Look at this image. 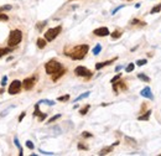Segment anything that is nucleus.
I'll list each match as a JSON object with an SVG mask.
<instances>
[{
    "label": "nucleus",
    "mask_w": 161,
    "mask_h": 156,
    "mask_svg": "<svg viewBox=\"0 0 161 156\" xmlns=\"http://www.w3.org/2000/svg\"><path fill=\"white\" fill-rule=\"evenodd\" d=\"M88 50H89L88 45H78V46H75L70 53H66V55L70 56L72 59H83L84 56L88 53Z\"/></svg>",
    "instance_id": "nucleus-1"
},
{
    "label": "nucleus",
    "mask_w": 161,
    "mask_h": 156,
    "mask_svg": "<svg viewBox=\"0 0 161 156\" xmlns=\"http://www.w3.org/2000/svg\"><path fill=\"white\" fill-rule=\"evenodd\" d=\"M22 40V32L20 30H13L10 35H9V39H8V45L10 47H15L17 46Z\"/></svg>",
    "instance_id": "nucleus-2"
},
{
    "label": "nucleus",
    "mask_w": 161,
    "mask_h": 156,
    "mask_svg": "<svg viewBox=\"0 0 161 156\" xmlns=\"http://www.w3.org/2000/svg\"><path fill=\"white\" fill-rule=\"evenodd\" d=\"M61 68H62L61 63H59L58 61H55V59L48 61L47 63L45 65V70H46V73H47V74H53L55 72L59 71Z\"/></svg>",
    "instance_id": "nucleus-3"
},
{
    "label": "nucleus",
    "mask_w": 161,
    "mask_h": 156,
    "mask_svg": "<svg viewBox=\"0 0 161 156\" xmlns=\"http://www.w3.org/2000/svg\"><path fill=\"white\" fill-rule=\"evenodd\" d=\"M61 31H62V26L58 25L53 29H48L46 32H45V40L46 41H53L59 34H61Z\"/></svg>",
    "instance_id": "nucleus-4"
},
{
    "label": "nucleus",
    "mask_w": 161,
    "mask_h": 156,
    "mask_svg": "<svg viewBox=\"0 0 161 156\" xmlns=\"http://www.w3.org/2000/svg\"><path fill=\"white\" fill-rule=\"evenodd\" d=\"M75 73H76L78 77H86V78L92 77V72H90L89 70H87L84 66H78V67H76Z\"/></svg>",
    "instance_id": "nucleus-5"
},
{
    "label": "nucleus",
    "mask_w": 161,
    "mask_h": 156,
    "mask_svg": "<svg viewBox=\"0 0 161 156\" xmlns=\"http://www.w3.org/2000/svg\"><path fill=\"white\" fill-rule=\"evenodd\" d=\"M21 82L20 81H17V79H15V81H13V83L10 84V87H9V94H11V96H14V94H17V93L21 90Z\"/></svg>",
    "instance_id": "nucleus-6"
},
{
    "label": "nucleus",
    "mask_w": 161,
    "mask_h": 156,
    "mask_svg": "<svg viewBox=\"0 0 161 156\" xmlns=\"http://www.w3.org/2000/svg\"><path fill=\"white\" fill-rule=\"evenodd\" d=\"M35 82H36V79H35L34 77H31V78H26L24 82H21V86L24 87V89H26V90H30V89H32V88H34V86H35Z\"/></svg>",
    "instance_id": "nucleus-7"
},
{
    "label": "nucleus",
    "mask_w": 161,
    "mask_h": 156,
    "mask_svg": "<svg viewBox=\"0 0 161 156\" xmlns=\"http://www.w3.org/2000/svg\"><path fill=\"white\" fill-rule=\"evenodd\" d=\"M93 34L95 35V36H99V37H104V36H108L110 32H109V30H108V27H99V29H95L94 31H93Z\"/></svg>",
    "instance_id": "nucleus-8"
},
{
    "label": "nucleus",
    "mask_w": 161,
    "mask_h": 156,
    "mask_svg": "<svg viewBox=\"0 0 161 156\" xmlns=\"http://www.w3.org/2000/svg\"><path fill=\"white\" fill-rule=\"evenodd\" d=\"M125 90L126 89V84L123 82V81H117V82H114L113 83V90L115 92V93H118L119 90Z\"/></svg>",
    "instance_id": "nucleus-9"
},
{
    "label": "nucleus",
    "mask_w": 161,
    "mask_h": 156,
    "mask_svg": "<svg viewBox=\"0 0 161 156\" xmlns=\"http://www.w3.org/2000/svg\"><path fill=\"white\" fill-rule=\"evenodd\" d=\"M118 59V57H114V58H112V59H109V61H104V62H99V63H97L95 65V70L97 71H99V70H102L103 67H105V66H109V65H112L114 61H117Z\"/></svg>",
    "instance_id": "nucleus-10"
},
{
    "label": "nucleus",
    "mask_w": 161,
    "mask_h": 156,
    "mask_svg": "<svg viewBox=\"0 0 161 156\" xmlns=\"http://www.w3.org/2000/svg\"><path fill=\"white\" fill-rule=\"evenodd\" d=\"M140 94H141L143 97H145V98H149L150 101H152V99H154V96H152V93H151L150 87H145V88L140 92Z\"/></svg>",
    "instance_id": "nucleus-11"
},
{
    "label": "nucleus",
    "mask_w": 161,
    "mask_h": 156,
    "mask_svg": "<svg viewBox=\"0 0 161 156\" xmlns=\"http://www.w3.org/2000/svg\"><path fill=\"white\" fill-rule=\"evenodd\" d=\"M39 105H40V103H37V104L35 105L34 116H39V120H40V121H42V120L46 118V114H44V113H41V112H40V109H39Z\"/></svg>",
    "instance_id": "nucleus-12"
},
{
    "label": "nucleus",
    "mask_w": 161,
    "mask_h": 156,
    "mask_svg": "<svg viewBox=\"0 0 161 156\" xmlns=\"http://www.w3.org/2000/svg\"><path fill=\"white\" fill-rule=\"evenodd\" d=\"M64 73H66V70H64V68H61L59 71H57V72H55L53 74H51V76H52V81H53V82L58 81V79H59V78H61Z\"/></svg>",
    "instance_id": "nucleus-13"
},
{
    "label": "nucleus",
    "mask_w": 161,
    "mask_h": 156,
    "mask_svg": "<svg viewBox=\"0 0 161 156\" xmlns=\"http://www.w3.org/2000/svg\"><path fill=\"white\" fill-rule=\"evenodd\" d=\"M110 35V37L113 39V40H117V39H120L121 37V32L120 31H118V30H115L114 32H112V34H109Z\"/></svg>",
    "instance_id": "nucleus-14"
},
{
    "label": "nucleus",
    "mask_w": 161,
    "mask_h": 156,
    "mask_svg": "<svg viewBox=\"0 0 161 156\" xmlns=\"http://www.w3.org/2000/svg\"><path fill=\"white\" fill-rule=\"evenodd\" d=\"M113 145L112 146H108V147H104L103 150H101V152H99V155H107V154H109V152H112L113 151Z\"/></svg>",
    "instance_id": "nucleus-15"
},
{
    "label": "nucleus",
    "mask_w": 161,
    "mask_h": 156,
    "mask_svg": "<svg viewBox=\"0 0 161 156\" xmlns=\"http://www.w3.org/2000/svg\"><path fill=\"white\" fill-rule=\"evenodd\" d=\"M46 44H47V41H46L45 39H39V40H37V47H39V48H45Z\"/></svg>",
    "instance_id": "nucleus-16"
},
{
    "label": "nucleus",
    "mask_w": 161,
    "mask_h": 156,
    "mask_svg": "<svg viewBox=\"0 0 161 156\" xmlns=\"http://www.w3.org/2000/svg\"><path fill=\"white\" fill-rule=\"evenodd\" d=\"M150 115H151V110H148L145 114H143V115H140L138 119L139 120H149V118H150Z\"/></svg>",
    "instance_id": "nucleus-17"
},
{
    "label": "nucleus",
    "mask_w": 161,
    "mask_h": 156,
    "mask_svg": "<svg viewBox=\"0 0 161 156\" xmlns=\"http://www.w3.org/2000/svg\"><path fill=\"white\" fill-rule=\"evenodd\" d=\"M14 143H15V145L19 147V155L22 156V155H24V150H22V147H21V145H20V143H19V139L15 138V139H14Z\"/></svg>",
    "instance_id": "nucleus-18"
},
{
    "label": "nucleus",
    "mask_w": 161,
    "mask_h": 156,
    "mask_svg": "<svg viewBox=\"0 0 161 156\" xmlns=\"http://www.w3.org/2000/svg\"><path fill=\"white\" fill-rule=\"evenodd\" d=\"M138 78L141 79V81H144V82H146V83L150 82V77H148V76L144 74V73H139V74H138Z\"/></svg>",
    "instance_id": "nucleus-19"
},
{
    "label": "nucleus",
    "mask_w": 161,
    "mask_h": 156,
    "mask_svg": "<svg viewBox=\"0 0 161 156\" xmlns=\"http://www.w3.org/2000/svg\"><path fill=\"white\" fill-rule=\"evenodd\" d=\"M89 93H90V92H86V93H83V94H81L79 97H77V98L75 99V102L77 103L78 101H81V99H84V98H87V97H89Z\"/></svg>",
    "instance_id": "nucleus-20"
},
{
    "label": "nucleus",
    "mask_w": 161,
    "mask_h": 156,
    "mask_svg": "<svg viewBox=\"0 0 161 156\" xmlns=\"http://www.w3.org/2000/svg\"><path fill=\"white\" fill-rule=\"evenodd\" d=\"M160 10H161V4H157L156 6H154V8L151 9L150 14H157V13H160Z\"/></svg>",
    "instance_id": "nucleus-21"
},
{
    "label": "nucleus",
    "mask_w": 161,
    "mask_h": 156,
    "mask_svg": "<svg viewBox=\"0 0 161 156\" xmlns=\"http://www.w3.org/2000/svg\"><path fill=\"white\" fill-rule=\"evenodd\" d=\"M11 51H13V47H10V48H0V57L9 53V52H11Z\"/></svg>",
    "instance_id": "nucleus-22"
},
{
    "label": "nucleus",
    "mask_w": 161,
    "mask_h": 156,
    "mask_svg": "<svg viewBox=\"0 0 161 156\" xmlns=\"http://www.w3.org/2000/svg\"><path fill=\"white\" fill-rule=\"evenodd\" d=\"M89 108H90V105L89 104H87L86 107H83L81 110H79V113H81V115H86L87 113H88V110H89Z\"/></svg>",
    "instance_id": "nucleus-23"
},
{
    "label": "nucleus",
    "mask_w": 161,
    "mask_h": 156,
    "mask_svg": "<svg viewBox=\"0 0 161 156\" xmlns=\"http://www.w3.org/2000/svg\"><path fill=\"white\" fill-rule=\"evenodd\" d=\"M102 51V46L98 44V45H95V47L93 48V55H98L99 52Z\"/></svg>",
    "instance_id": "nucleus-24"
},
{
    "label": "nucleus",
    "mask_w": 161,
    "mask_h": 156,
    "mask_svg": "<svg viewBox=\"0 0 161 156\" xmlns=\"http://www.w3.org/2000/svg\"><path fill=\"white\" fill-rule=\"evenodd\" d=\"M134 68H135V65H134V63H129V65L125 67V71L129 73V72H133Z\"/></svg>",
    "instance_id": "nucleus-25"
},
{
    "label": "nucleus",
    "mask_w": 161,
    "mask_h": 156,
    "mask_svg": "<svg viewBox=\"0 0 161 156\" xmlns=\"http://www.w3.org/2000/svg\"><path fill=\"white\" fill-rule=\"evenodd\" d=\"M68 99H70V96H68V94H66V96H61V97L57 98L58 102H67Z\"/></svg>",
    "instance_id": "nucleus-26"
},
{
    "label": "nucleus",
    "mask_w": 161,
    "mask_h": 156,
    "mask_svg": "<svg viewBox=\"0 0 161 156\" xmlns=\"http://www.w3.org/2000/svg\"><path fill=\"white\" fill-rule=\"evenodd\" d=\"M146 63H148V59H138L136 61V65L140 66V67L144 66V65H146Z\"/></svg>",
    "instance_id": "nucleus-27"
},
{
    "label": "nucleus",
    "mask_w": 161,
    "mask_h": 156,
    "mask_svg": "<svg viewBox=\"0 0 161 156\" xmlns=\"http://www.w3.org/2000/svg\"><path fill=\"white\" fill-rule=\"evenodd\" d=\"M120 78H121V73H118V74H117L115 77H113V78H112V81H110V83H114V82H117V81H119Z\"/></svg>",
    "instance_id": "nucleus-28"
},
{
    "label": "nucleus",
    "mask_w": 161,
    "mask_h": 156,
    "mask_svg": "<svg viewBox=\"0 0 161 156\" xmlns=\"http://www.w3.org/2000/svg\"><path fill=\"white\" fill-rule=\"evenodd\" d=\"M58 118H61V114H57V115H53V116H52L51 119H48V121H47V123H48V124H50V123H53V121H55V120H57Z\"/></svg>",
    "instance_id": "nucleus-29"
},
{
    "label": "nucleus",
    "mask_w": 161,
    "mask_h": 156,
    "mask_svg": "<svg viewBox=\"0 0 161 156\" xmlns=\"http://www.w3.org/2000/svg\"><path fill=\"white\" fill-rule=\"evenodd\" d=\"M26 146H27V149H30V150H34V144H32V141H30V140H27L26 141Z\"/></svg>",
    "instance_id": "nucleus-30"
},
{
    "label": "nucleus",
    "mask_w": 161,
    "mask_h": 156,
    "mask_svg": "<svg viewBox=\"0 0 161 156\" xmlns=\"http://www.w3.org/2000/svg\"><path fill=\"white\" fill-rule=\"evenodd\" d=\"M132 24H133V25H136V24H140V25H145V22H143V21H140V20H138V19H134V20L132 21Z\"/></svg>",
    "instance_id": "nucleus-31"
},
{
    "label": "nucleus",
    "mask_w": 161,
    "mask_h": 156,
    "mask_svg": "<svg viewBox=\"0 0 161 156\" xmlns=\"http://www.w3.org/2000/svg\"><path fill=\"white\" fill-rule=\"evenodd\" d=\"M82 136H83V138H92L93 135H92L90 133H88V131H83V133H82Z\"/></svg>",
    "instance_id": "nucleus-32"
},
{
    "label": "nucleus",
    "mask_w": 161,
    "mask_h": 156,
    "mask_svg": "<svg viewBox=\"0 0 161 156\" xmlns=\"http://www.w3.org/2000/svg\"><path fill=\"white\" fill-rule=\"evenodd\" d=\"M6 82H8V77H6V76H4V77H3V79H2V83H0V84H2L3 87H5Z\"/></svg>",
    "instance_id": "nucleus-33"
},
{
    "label": "nucleus",
    "mask_w": 161,
    "mask_h": 156,
    "mask_svg": "<svg viewBox=\"0 0 161 156\" xmlns=\"http://www.w3.org/2000/svg\"><path fill=\"white\" fill-rule=\"evenodd\" d=\"M39 103H46V104H48V105H53V104H55L53 101H41V102H39Z\"/></svg>",
    "instance_id": "nucleus-34"
},
{
    "label": "nucleus",
    "mask_w": 161,
    "mask_h": 156,
    "mask_svg": "<svg viewBox=\"0 0 161 156\" xmlns=\"http://www.w3.org/2000/svg\"><path fill=\"white\" fill-rule=\"evenodd\" d=\"M78 149L79 150H88V146H86L83 144H78Z\"/></svg>",
    "instance_id": "nucleus-35"
},
{
    "label": "nucleus",
    "mask_w": 161,
    "mask_h": 156,
    "mask_svg": "<svg viewBox=\"0 0 161 156\" xmlns=\"http://www.w3.org/2000/svg\"><path fill=\"white\" fill-rule=\"evenodd\" d=\"M125 139H126V141H130V144H132V145H135V143H136V141H135L134 139H132V138H128V136H126Z\"/></svg>",
    "instance_id": "nucleus-36"
},
{
    "label": "nucleus",
    "mask_w": 161,
    "mask_h": 156,
    "mask_svg": "<svg viewBox=\"0 0 161 156\" xmlns=\"http://www.w3.org/2000/svg\"><path fill=\"white\" fill-rule=\"evenodd\" d=\"M11 6L10 5H6V6H3V8H0V11H4V10H10Z\"/></svg>",
    "instance_id": "nucleus-37"
},
{
    "label": "nucleus",
    "mask_w": 161,
    "mask_h": 156,
    "mask_svg": "<svg viewBox=\"0 0 161 156\" xmlns=\"http://www.w3.org/2000/svg\"><path fill=\"white\" fill-rule=\"evenodd\" d=\"M123 8H124V5H120V6H118L115 10H113V15H114V14H117V13H118L120 9H123Z\"/></svg>",
    "instance_id": "nucleus-38"
},
{
    "label": "nucleus",
    "mask_w": 161,
    "mask_h": 156,
    "mask_svg": "<svg viewBox=\"0 0 161 156\" xmlns=\"http://www.w3.org/2000/svg\"><path fill=\"white\" fill-rule=\"evenodd\" d=\"M0 20H8V15H5V14H0Z\"/></svg>",
    "instance_id": "nucleus-39"
},
{
    "label": "nucleus",
    "mask_w": 161,
    "mask_h": 156,
    "mask_svg": "<svg viewBox=\"0 0 161 156\" xmlns=\"http://www.w3.org/2000/svg\"><path fill=\"white\" fill-rule=\"evenodd\" d=\"M25 115H26V113H25V112H22V113L20 114V116H19V121H21V120L24 119V116H25Z\"/></svg>",
    "instance_id": "nucleus-40"
},
{
    "label": "nucleus",
    "mask_w": 161,
    "mask_h": 156,
    "mask_svg": "<svg viewBox=\"0 0 161 156\" xmlns=\"http://www.w3.org/2000/svg\"><path fill=\"white\" fill-rule=\"evenodd\" d=\"M40 152L44 154V155H53V152H47V151H44V150H40Z\"/></svg>",
    "instance_id": "nucleus-41"
},
{
    "label": "nucleus",
    "mask_w": 161,
    "mask_h": 156,
    "mask_svg": "<svg viewBox=\"0 0 161 156\" xmlns=\"http://www.w3.org/2000/svg\"><path fill=\"white\" fill-rule=\"evenodd\" d=\"M120 70H121V66H118V67H117V68H115V71H117V72H119V71H120Z\"/></svg>",
    "instance_id": "nucleus-42"
},
{
    "label": "nucleus",
    "mask_w": 161,
    "mask_h": 156,
    "mask_svg": "<svg viewBox=\"0 0 161 156\" xmlns=\"http://www.w3.org/2000/svg\"><path fill=\"white\" fill-rule=\"evenodd\" d=\"M135 8H136V9H139V8H140V3H138V4L135 5Z\"/></svg>",
    "instance_id": "nucleus-43"
},
{
    "label": "nucleus",
    "mask_w": 161,
    "mask_h": 156,
    "mask_svg": "<svg viewBox=\"0 0 161 156\" xmlns=\"http://www.w3.org/2000/svg\"><path fill=\"white\" fill-rule=\"evenodd\" d=\"M2 93H4V89H0V94H2Z\"/></svg>",
    "instance_id": "nucleus-44"
},
{
    "label": "nucleus",
    "mask_w": 161,
    "mask_h": 156,
    "mask_svg": "<svg viewBox=\"0 0 161 156\" xmlns=\"http://www.w3.org/2000/svg\"><path fill=\"white\" fill-rule=\"evenodd\" d=\"M160 156H161V155H160Z\"/></svg>",
    "instance_id": "nucleus-45"
}]
</instances>
